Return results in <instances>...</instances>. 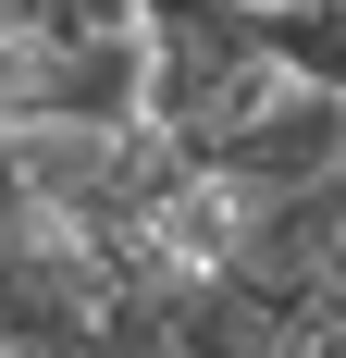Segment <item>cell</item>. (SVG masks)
Returning a JSON list of instances; mask_svg holds the SVG:
<instances>
[{
    "label": "cell",
    "mask_w": 346,
    "mask_h": 358,
    "mask_svg": "<svg viewBox=\"0 0 346 358\" xmlns=\"http://www.w3.org/2000/svg\"><path fill=\"white\" fill-rule=\"evenodd\" d=\"M37 37H62V50H124V37H148V0H37Z\"/></svg>",
    "instance_id": "cell-1"
},
{
    "label": "cell",
    "mask_w": 346,
    "mask_h": 358,
    "mask_svg": "<svg viewBox=\"0 0 346 358\" xmlns=\"http://www.w3.org/2000/svg\"><path fill=\"white\" fill-rule=\"evenodd\" d=\"M25 25H37V0H0V37H25Z\"/></svg>",
    "instance_id": "cell-2"
}]
</instances>
